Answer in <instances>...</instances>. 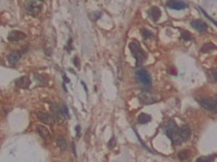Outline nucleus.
<instances>
[{"mask_svg": "<svg viewBox=\"0 0 217 162\" xmlns=\"http://www.w3.org/2000/svg\"><path fill=\"white\" fill-rule=\"evenodd\" d=\"M165 133L168 136L170 140H172L173 145L178 146L180 143L182 142L181 137H180V132H179V128L177 127V124L175 123V121L170 120L167 122V125L164 128Z\"/></svg>", "mask_w": 217, "mask_h": 162, "instance_id": "f257e3e1", "label": "nucleus"}, {"mask_svg": "<svg viewBox=\"0 0 217 162\" xmlns=\"http://www.w3.org/2000/svg\"><path fill=\"white\" fill-rule=\"evenodd\" d=\"M129 50H130V53L132 54V56L135 57L137 66L142 64L143 61H145V57H147V54H145V52L142 50V48L140 47V44L137 43L136 41H131L129 43Z\"/></svg>", "mask_w": 217, "mask_h": 162, "instance_id": "f03ea898", "label": "nucleus"}, {"mask_svg": "<svg viewBox=\"0 0 217 162\" xmlns=\"http://www.w3.org/2000/svg\"><path fill=\"white\" fill-rule=\"evenodd\" d=\"M136 78H137V80L139 81L140 83L142 84V86H147V88H150V86H152V78H151L149 71L147 69L143 68L138 69L136 71Z\"/></svg>", "mask_w": 217, "mask_h": 162, "instance_id": "7ed1b4c3", "label": "nucleus"}, {"mask_svg": "<svg viewBox=\"0 0 217 162\" xmlns=\"http://www.w3.org/2000/svg\"><path fill=\"white\" fill-rule=\"evenodd\" d=\"M199 103L206 110L217 111V98H201Z\"/></svg>", "mask_w": 217, "mask_h": 162, "instance_id": "20e7f679", "label": "nucleus"}, {"mask_svg": "<svg viewBox=\"0 0 217 162\" xmlns=\"http://www.w3.org/2000/svg\"><path fill=\"white\" fill-rule=\"evenodd\" d=\"M26 12L32 16H37L41 11V3L37 2V1H30L25 5Z\"/></svg>", "mask_w": 217, "mask_h": 162, "instance_id": "39448f33", "label": "nucleus"}, {"mask_svg": "<svg viewBox=\"0 0 217 162\" xmlns=\"http://www.w3.org/2000/svg\"><path fill=\"white\" fill-rule=\"evenodd\" d=\"M26 38V35L21 30H12L8 35V40L10 42H18Z\"/></svg>", "mask_w": 217, "mask_h": 162, "instance_id": "423d86ee", "label": "nucleus"}, {"mask_svg": "<svg viewBox=\"0 0 217 162\" xmlns=\"http://www.w3.org/2000/svg\"><path fill=\"white\" fill-rule=\"evenodd\" d=\"M148 15H149V17L153 21V22H157V21L160 20V17H161L160 8H157V7L150 8L149 10H148Z\"/></svg>", "mask_w": 217, "mask_h": 162, "instance_id": "0eeeda50", "label": "nucleus"}, {"mask_svg": "<svg viewBox=\"0 0 217 162\" xmlns=\"http://www.w3.org/2000/svg\"><path fill=\"white\" fill-rule=\"evenodd\" d=\"M191 26H192L195 30H198V32H204L207 30V24L201 20L192 21V22H191Z\"/></svg>", "mask_w": 217, "mask_h": 162, "instance_id": "6e6552de", "label": "nucleus"}, {"mask_svg": "<svg viewBox=\"0 0 217 162\" xmlns=\"http://www.w3.org/2000/svg\"><path fill=\"white\" fill-rule=\"evenodd\" d=\"M30 84V80L27 76H23L15 80V86L21 89H28Z\"/></svg>", "mask_w": 217, "mask_h": 162, "instance_id": "1a4fd4ad", "label": "nucleus"}, {"mask_svg": "<svg viewBox=\"0 0 217 162\" xmlns=\"http://www.w3.org/2000/svg\"><path fill=\"white\" fill-rule=\"evenodd\" d=\"M166 5L173 10H184L187 8V3L182 1H167Z\"/></svg>", "mask_w": 217, "mask_h": 162, "instance_id": "9d476101", "label": "nucleus"}, {"mask_svg": "<svg viewBox=\"0 0 217 162\" xmlns=\"http://www.w3.org/2000/svg\"><path fill=\"white\" fill-rule=\"evenodd\" d=\"M138 97H139L140 102L142 104H152L155 102V98L151 96V94L148 93V92H141Z\"/></svg>", "mask_w": 217, "mask_h": 162, "instance_id": "9b49d317", "label": "nucleus"}, {"mask_svg": "<svg viewBox=\"0 0 217 162\" xmlns=\"http://www.w3.org/2000/svg\"><path fill=\"white\" fill-rule=\"evenodd\" d=\"M21 56H22V53H21L20 51H12L8 55V62H9L11 65H15L20 61Z\"/></svg>", "mask_w": 217, "mask_h": 162, "instance_id": "f8f14e48", "label": "nucleus"}, {"mask_svg": "<svg viewBox=\"0 0 217 162\" xmlns=\"http://www.w3.org/2000/svg\"><path fill=\"white\" fill-rule=\"evenodd\" d=\"M180 132V137H181L182 142H187L188 140L191 136V129L188 127V125H184L179 129Z\"/></svg>", "mask_w": 217, "mask_h": 162, "instance_id": "ddd939ff", "label": "nucleus"}, {"mask_svg": "<svg viewBox=\"0 0 217 162\" xmlns=\"http://www.w3.org/2000/svg\"><path fill=\"white\" fill-rule=\"evenodd\" d=\"M51 109H52V113L54 115V117L58 119L59 121H61L64 117L63 115V111H62V108H61V105H58V104H52L51 105ZM65 118V117H64Z\"/></svg>", "mask_w": 217, "mask_h": 162, "instance_id": "4468645a", "label": "nucleus"}, {"mask_svg": "<svg viewBox=\"0 0 217 162\" xmlns=\"http://www.w3.org/2000/svg\"><path fill=\"white\" fill-rule=\"evenodd\" d=\"M37 118L39 119L41 122L47 123V124L52 123V121H53L52 116L50 115V113H44V111H40V113H37Z\"/></svg>", "mask_w": 217, "mask_h": 162, "instance_id": "2eb2a0df", "label": "nucleus"}, {"mask_svg": "<svg viewBox=\"0 0 217 162\" xmlns=\"http://www.w3.org/2000/svg\"><path fill=\"white\" fill-rule=\"evenodd\" d=\"M37 132L38 134L44 138V140H48L50 137V133L48 131V129L44 125H37Z\"/></svg>", "mask_w": 217, "mask_h": 162, "instance_id": "dca6fc26", "label": "nucleus"}, {"mask_svg": "<svg viewBox=\"0 0 217 162\" xmlns=\"http://www.w3.org/2000/svg\"><path fill=\"white\" fill-rule=\"evenodd\" d=\"M57 145H58V147L62 150V151H65V150L68 149V142L65 140V138L63 137V136H58L57 137Z\"/></svg>", "mask_w": 217, "mask_h": 162, "instance_id": "f3484780", "label": "nucleus"}, {"mask_svg": "<svg viewBox=\"0 0 217 162\" xmlns=\"http://www.w3.org/2000/svg\"><path fill=\"white\" fill-rule=\"evenodd\" d=\"M151 116L148 115V113H140L139 116H138V123H140V124H145V123L150 122L151 121Z\"/></svg>", "mask_w": 217, "mask_h": 162, "instance_id": "a211bd4d", "label": "nucleus"}, {"mask_svg": "<svg viewBox=\"0 0 217 162\" xmlns=\"http://www.w3.org/2000/svg\"><path fill=\"white\" fill-rule=\"evenodd\" d=\"M190 157H191V151L188 149L181 150V151H179V154H178V159H179L180 161H186V160L190 159Z\"/></svg>", "mask_w": 217, "mask_h": 162, "instance_id": "6ab92c4d", "label": "nucleus"}, {"mask_svg": "<svg viewBox=\"0 0 217 162\" xmlns=\"http://www.w3.org/2000/svg\"><path fill=\"white\" fill-rule=\"evenodd\" d=\"M212 50H216V47H215L213 43H205L204 46L202 47V49H201V51L203 52V53H206V52L208 51H212Z\"/></svg>", "mask_w": 217, "mask_h": 162, "instance_id": "aec40b11", "label": "nucleus"}, {"mask_svg": "<svg viewBox=\"0 0 217 162\" xmlns=\"http://www.w3.org/2000/svg\"><path fill=\"white\" fill-rule=\"evenodd\" d=\"M35 79H36V80L39 81V84H40V86H45V84L48 82V79L46 78L45 76H43V75H37V74H36V75H35Z\"/></svg>", "mask_w": 217, "mask_h": 162, "instance_id": "412c9836", "label": "nucleus"}, {"mask_svg": "<svg viewBox=\"0 0 217 162\" xmlns=\"http://www.w3.org/2000/svg\"><path fill=\"white\" fill-rule=\"evenodd\" d=\"M141 35H142V37L145 38V39H151V38H153V34L150 30L148 29H141Z\"/></svg>", "mask_w": 217, "mask_h": 162, "instance_id": "4be33fe9", "label": "nucleus"}, {"mask_svg": "<svg viewBox=\"0 0 217 162\" xmlns=\"http://www.w3.org/2000/svg\"><path fill=\"white\" fill-rule=\"evenodd\" d=\"M181 37L185 41H190V40H192V36H191L187 30H181Z\"/></svg>", "mask_w": 217, "mask_h": 162, "instance_id": "5701e85b", "label": "nucleus"}, {"mask_svg": "<svg viewBox=\"0 0 217 162\" xmlns=\"http://www.w3.org/2000/svg\"><path fill=\"white\" fill-rule=\"evenodd\" d=\"M61 108H62L63 115H64L65 118H66V119L70 118V113H68V106L65 105L64 103H62V104H61Z\"/></svg>", "mask_w": 217, "mask_h": 162, "instance_id": "b1692460", "label": "nucleus"}, {"mask_svg": "<svg viewBox=\"0 0 217 162\" xmlns=\"http://www.w3.org/2000/svg\"><path fill=\"white\" fill-rule=\"evenodd\" d=\"M213 161V156H208V157H200L197 159L195 162H212Z\"/></svg>", "mask_w": 217, "mask_h": 162, "instance_id": "393cba45", "label": "nucleus"}, {"mask_svg": "<svg viewBox=\"0 0 217 162\" xmlns=\"http://www.w3.org/2000/svg\"><path fill=\"white\" fill-rule=\"evenodd\" d=\"M200 10L202 11V12H203V14H204V15H205V16H206V17H207V19H208V20H210V21H211V22H213V23H214V24H215V25H216V26H217V22H216V21H214V20H213L212 17H211V16H210V15L207 14V13H206V12H205V11H204V10H203V9H201V8H200Z\"/></svg>", "mask_w": 217, "mask_h": 162, "instance_id": "a878e982", "label": "nucleus"}, {"mask_svg": "<svg viewBox=\"0 0 217 162\" xmlns=\"http://www.w3.org/2000/svg\"><path fill=\"white\" fill-rule=\"evenodd\" d=\"M65 50H66L68 52L72 51V39H68V44H66V47H65Z\"/></svg>", "mask_w": 217, "mask_h": 162, "instance_id": "bb28decb", "label": "nucleus"}, {"mask_svg": "<svg viewBox=\"0 0 217 162\" xmlns=\"http://www.w3.org/2000/svg\"><path fill=\"white\" fill-rule=\"evenodd\" d=\"M114 146H115V137L113 136V137L110 140V142H109V147H110V148H113Z\"/></svg>", "mask_w": 217, "mask_h": 162, "instance_id": "cd10ccee", "label": "nucleus"}, {"mask_svg": "<svg viewBox=\"0 0 217 162\" xmlns=\"http://www.w3.org/2000/svg\"><path fill=\"white\" fill-rule=\"evenodd\" d=\"M73 62H74V65L77 68H79V66H80V63H79V59H78V57H74V59H73Z\"/></svg>", "mask_w": 217, "mask_h": 162, "instance_id": "c85d7f7f", "label": "nucleus"}, {"mask_svg": "<svg viewBox=\"0 0 217 162\" xmlns=\"http://www.w3.org/2000/svg\"><path fill=\"white\" fill-rule=\"evenodd\" d=\"M212 77H213V79H214L215 81H217V70H213Z\"/></svg>", "mask_w": 217, "mask_h": 162, "instance_id": "c756f323", "label": "nucleus"}, {"mask_svg": "<svg viewBox=\"0 0 217 162\" xmlns=\"http://www.w3.org/2000/svg\"><path fill=\"white\" fill-rule=\"evenodd\" d=\"M75 130H76V134H77V136H78V135H79V133H80V125H76Z\"/></svg>", "mask_w": 217, "mask_h": 162, "instance_id": "7c9ffc66", "label": "nucleus"}, {"mask_svg": "<svg viewBox=\"0 0 217 162\" xmlns=\"http://www.w3.org/2000/svg\"><path fill=\"white\" fill-rule=\"evenodd\" d=\"M72 147H73V152H74V155L76 156V150H75V144L72 143Z\"/></svg>", "mask_w": 217, "mask_h": 162, "instance_id": "2f4dec72", "label": "nucleus"}, {"mask_svg": "<svg viewBox=\"0 0 217 162\" xmlns=\"http://www.w3.org/2000/svg\"><path fill=\"white\" fill-rule=\"evenodd\" d=\"M63 79H64L65 82H68V83H70V79L66 78V76H65V75H63Z\"/></svg>", "mask_w": 217, "mask_h": 162, "instance_id": "473e14b6", "label": "nucleus"}, {"mask_svg": "<svg viewBox=\"0 0 217 162\" xmlns=\"http://www.w3.org/2000/svg\"><path fill=\"white\" fill-rule=\"evenodd\" d=\"M82 86H84V89H85V91H86V92H88V90H87V88H86V86H85V83H84V82H82Z\"/></svg>", "mask_w": 217, "mask_h": 162, "instance_id": "72a5a7b5", "label": "nucleus"}]
</instances>
